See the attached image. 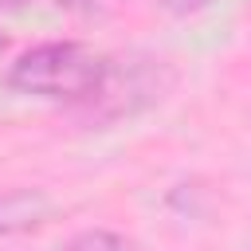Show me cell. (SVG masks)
I'll use <instances>...</instances> for the list:
<instances>
[{
    "label": "cell",
    "instance_id": "4",
    "mask_svg": "<svg viewBox=\"0 0 251 251\" xmlns=\"http://www.w3.org/2000/svg\"><path fill=\"white\" fill-rule=\"evenodd\" d=\"M208 4H212V0H161V8L173 12V16H192V12L208 8Z\"/></svg>",
    "mask_w": 251,
    "mask_h": 251
},
{
    "label": "cell",
    "instance_id": "5",
    "mask_svg": "<svg viewBox=\"0 0 251 251\" xmlns=\"http://www.w3.org/2000/svg\"><path fill=\"white\" fill-rule=\"evenodd\" d=\"M27 0H0V12H16V8H24Z\"/></svg>",
    "mask_w": 251,
    "mask_h": 251
},
{
    "label": "cell",
    "instance_id": "2",
    "mask_svg": "<svg viewBox=\"0 0 251 251\" xmlns=\"http://www.w3.org/2000/svg\"><path fill=\"white\" fill-rule=\"evenodd\" d=\"M55 204L43 188H4L0 192V235H24L51 220Z\"/></svg>",
    "mask_w": 251,
    "mask_h": 251
},
{
    "label": "cell",
    "instance_id": "6",
    "mask_svg": "<svg viewBox=\"0 0 251 251\" xmlns=\"http://www.w3.org/2000/svg\"><path fill=\"white\" fill-rule=\"evenodd\" d=\"M0 51H4V35H0Z\"/></svg>",
    "mask_w": 251,
    "mask_h": 251
},
{
    "label": "cell",
    "instance_id": "1",
    "mask_svg": "<svg viewBox=\"0 0 251 251\" xmlns=\"http://www.w3.org/2000/svg\"><path fill=\"white\" fill-rule=\"evenodd\" d=\"M110 59L75 39L35 43L8 67V86L51 102H94L110 78Z\"/></svg>",
    "mask_w": 251,
    "mask_h": 251
},
{
    "label": "cell",
    "instance_id": "3",
    "mask_svg": "<svg viewBox=\"0 0 251 251\" xmlns=\"http://www.w3.org/2000/svg\"><path fill=\"white\" fill-rule=\"evenodd\" d=\"M63 251H133V243L118 231H106V227H90V231H78Z\"/></svg>",
    "mask_w": 251,
    "mask_h": 251
}]
</instances>
